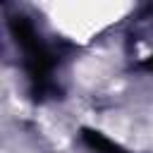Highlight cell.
Wrapping results in <instances>:
<instances>
[{"label": "cell", "instance_id": "1", "mask_svg": "<svg viewBox=\"0 0 153 153\" xmlns=\"http://www.w3.org/2000/svg\"><path fill=\"white\" fill-rule=\"evenodd\" d=\"M10 29H12V36H14L17 45L24 50V65H26L29 79L33 81V86L43 88V84L48 81L50 69H53L50 50L41 43L38 33L33 31V26H31V22L26 17H12Z\"/></svg>", "mask_w": 153, "mask_h": 153}, {"label": "cell", "instance_id": "2", "mask_svg": "<svg viewBox=\"0 0 153 153\" xmlns=\"http://www.w3.org/2000/svg\"><path fill=\"white\" fill-rule=\"evenodd\" d=\"M81 139H84V143H86L91 151H96V153H127L120 143H115L112 139H108L105 134H100V131H96V129H81Z\"/></svg>", "mask_w": 153, "mask_h": 153}, {"label": "cell", "instance_id": "3", "mask_svg": "<svg viewBox=\"0 0 153 153\" xmlns=\"http://www.w3.org/2000/svg\"><path fill=\"white\" fill-rule=\"evenodd\" d=\"M143 67H146V69H151V72H153V57H148V60H146V62H143Z\"/></svg>", "mask_w": 153, "mask_h": 153}]
</instances>
